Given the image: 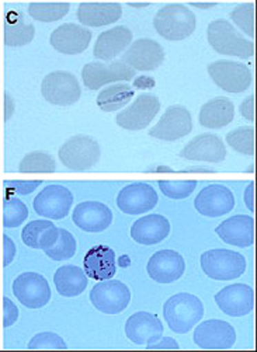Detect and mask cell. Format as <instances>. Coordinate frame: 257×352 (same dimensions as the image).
<instances>
[{
	"instance_id": "6da1fadb",
	"label": "cell",
	"mask_w": 257,
	"mask_h": 352,
	"mask_svg": "<svg viewBox=\"0 0 257 352\" xmlns=\"http://www.w3.org/2000/svg\"><path fill=\"white\" fill-rule=\"evenodd\" d=\"M204 316V305L196 295L181 292L169 298L163 306V318L176 334L192 331Z\"/></svg>"
},
{
	"instance_id": "7a4b0ae2",
	"label": "cell",
	"mask_w": 257,
	"mask_h": 352,
	"mask_svg": "<svg viewBox=\"0 0 257 352\" xmlns=\"http://www.w3.org/2000/svg\"><path fill=\"white\" fill-rule=\"evenodd\" d=\"M197 25L196 14L185 5L173 3L163 6L154 19L156 32L167 41L189 38Z\"/></svg>"
},
{
	"instance_id": "3957f363",
	"label": "cell",
	"mask_w": 257,
	"mask_h": 352,
	"mask_svg": "<svg viewBox=\"0 0 257 352\" xmlns=\"http://www.w3.org/2000/svg\"><path fill=\"white\" fill-rule=\"evenodd\" d=\"M209 45L218 54L249 59L254 55V44L225 19H218L209 23L207 30Z\"/></svg>"
},
{
	"instance_id": "277c9868",
	"label": "cell",
	"mask_w": 257,
	"mask_h": 352,
	"mask_svg": "<svg viewBox=\"0 0 257 352\" xmlns=\"http://www.w3.org/2000/svg\"><path fill=\"white\" fill-rule=\"evenodd\" d=\"M201 268L204 274L216 280H232L242 276L246 271V258L232 250L214 249L203 253Z\"/></svg>"
},
{
	"instance_id": "5b68a950",
	"label": "cell",
	"mask_w": 257,
	"mask_h": 352,
	"mask_svg": "<svg viewBox=\"0 0 257 352\" xmlns=\"http://www.w3.org/2000/svg\"><path fill=\"white\" fill-rule=\"evenodd\" d=\"M100 155L99 144L88 135H76L68 139L58 151L62 164L75 171L92 168L99 163Z\"/></svg>"
},
{
	"instance_id": "8992f818",
	"label": "cell",
	"mask_w": 257,
	"mask_h": 352,
	"mask_svg": "<svg viewBox=\"0 0 257 352\" xmlns=\"http://www.w3.org/2000/svg\"><path fill=\"white\" fill-rule=\"evenodd\" d=\"M208 75L219 89L234 94L246 91L251 85L250 69L235 60L223 59L209 63Z\"/></svg>"
},
{
	"instance_id": "52a82bcc",
	"label": "cell",
	"mask_w": 257,
	"mask_h": 352,
	"mask_svg": "<svg viewBox=\"0 0 257 352\" xmlns=\"http://www.w3.org/2000/svg\"><path fill=\"white\" fill-rule=\"evenodd\" d=\"M90 302L104 314H119L128 307L131 291L121 280L105 279L93 287Z\"/></svg>"
},
{
	"instance_id": "ba28073f",
	"label": "cell",
	"mask_w": 257,
	"mask_h": 352,
	"mask_svg": "<svg viewBox=\"0 0 257 352\" xmlns=\"http://www.w3.org/2000/svg\"><path fill=\"white\" fill-rule=\"evenodd\" d=\"M41 93L48 102L66 107L81 98L82 89L75 75L66 70H56L44 78Z\"/></svg>"
},
{
	"instance_id": "9c48e42d",
	"label": "cell",
	"mask_w": 257,
	"mask_h": 352,
	"mask_svg": "<svg viewBox=\"0 0 257 352\" xmlns=\"http://www.w3.org/2000/svg\"><path fill=\"white\" fill-rule=\"evenodd\" d=\"M136 72L123 60H113L110 63L90 62L82 69V79L89 90H99L108 83L130 82Z\"/></svg>"
},
{
	"instance_id": "30bf717a",
	"label": "cell",
	"mask_w": 257,
	"mask_h": 352,
	"mask_svg": "<svg viewBox=\"0 0 257 352\" xmlns=\"http://www.w3.org/2000/svg\"><path fill=\"white\" fill-rule=\"evenodd\" d=\"M13 294L28 309H41L51 300L52 292L48 280L37 272H23L13 283Z\"/></svg>"
},
{
	"instance_id": "8fae6325",
	"label": "cell",
	"mask_w": 257,
	"mask_h": 352,
	"mask_svg": "<svg viewBox=\"0 0 257 352\" xmlns=\"http://www.w3.org/2000/svg\"><path fill=\"white\" fill-rule=\"evenodd\" d=\"M72 205L73 194L59 184L45 187L32 202L35 212L50 221H61L66 218Z\"/></svg>"
},
{
	"instance_id": "7c38bea8",
	"label": "cell",
	"mask_w": 257,
	"mask_h": 352,
	"mask_svg": "<svg viewBox=\"0 0 257 352\" xmlns=\"http://www.w3.org/2000/svg\"><path fill=\"white\" fill-rule=\"evenodd\" d=\"M161 111V101L154 94H141L134 102L119 113L117 124L119 126L128 131H141L154 121V118Z\"/></svg>"
},
{
	"instance_id": "4fadbf2b",
	"label": "cell",
	"mask_w": 257,
	"mask_h": 352,
	"mask_svg": "<svg viewBox=\"0 0 257 352\" xmlns=\"http://www.w3.org/2000/svg\"><path fill=\"white\" fill-rule=\"evenodd\" d=\"M192 131L193 118L190 111L183 105H170L159 122L150 131V135L161 140L173 142V140L185 138Z\"/></svg>"
},
{
	"instance_id": "5bb4252c",
	"label": "cell",
	"mask_w": 257,
	"mask_h": 352,
	"mask_svg": "<svg viewBox=\"0 0 257 352\" xmlns=\"http://www.w3.org/2000/svg\"><path fill=\"white\" fill-rule=\"evenodd\" d=\"M197 212L207 218H219L235 208L234 192L221 184H211L203 188L194 199Z\"/></svg>"
},
{
	"instance_id": "9a60e30c",
	"label": "cell",
	"mask_w": 257,
	"mask_h": 352,
	"mask_svg": "<svg viewBox=\"0 0 257 352\" xmlns=\"http://www.w3.org/2000/svg\"><path fill=\"white\" fill-rule=\"evenodd\" d=\"M165 60V51L162 45L150 38H139L132 43L123 55V62L134 70L151 72L158 69Z\"/></svg>"
},
{
	"instance_id": "2e32d148",
	"label": "cell",
	"mask_w": 257,
	"mask_h": 352,
	"mask_svg": "<svg viewBox=\"0 0 257 352\" xmlns=\"http://www.w3.org/2000/svg\"><path fill=\"white\" fill-rule=\"evenodd\" d=\"M158 204L155 188L146 183H134L124 187L117 197V206L127 215H141L152 210Z\"/></svg>"
},
{
	"instance_id": "e0dca14e",
	"label": "cell",
	"mask_w": 257,
	"mask_h": 352,
	"mask_svg": "<svg viewBox=\"0 0 257 352\" xmlns=\"http://www.w3.org/2000/svg\"><path fill=\"white\" fill-rule=\"evenodd\" d=\"M90 41L92 31L73 23H66L55 28L50 38L52 48L65 55H78L85 52Z\"/></svg>"
},
{
	"instance_id": "ac0fdd59",
	"label": "cell",
	"mask_w": 257,
	"mask_h": 352,
	"mask_svg": "<svg viewBox=\"0 0 257 352\" xmlns=\"http://www.w3.org/2000/svg\"><path fill=\"white\" fill-rule=\"evenodd\" d=\"M193 338L203 349H229L236 341V331L228 322L214 319L198 324Z\"/></svg>"
},
{
	"instance_id": "d6986e66",
	"label": "cell",
	"mask_w": 257,
	"mask_h": 352,
	"mask_svg": "<svg viewBox=\"0 0 257 352\" xmlns=\"http://www.w3.org/2000/svg\"><path fill=\"white\" fill-rule=\"evenodd\" d=\"M72 221L88 233L104 232L113 222V212L105 204L99 201H85L73 209Z\"/></svg>"
},
{
	"instance_id": "ffe728a7",
	"label": "cell",
	"mask_w": 257,
	"mask_h": 352,
	"mask_svg": "<svg viewBox=\"0 0 257 352\" xmlns=\"http://www.w3.org/2000/svg\"><path fill=\"white\" fill-rule=\"evenodd\" d=\"M146 271L155 283L172 284L185 274L186 261L174 250H161L150 258Z\"/></svg>"
},
{
	"instance_id": "44dd1931",
	"label": "cell",
	"mask_w": 257,
	"mask_h": 352,
	"mask_svg": "<svg viewBox=\"0 0 257 352\" xmlns=\"http://www.w3.org/2000/svg\"><path fill=\"white\" fill-rule=\"evenodd\" d=\"M125 336L136 345H150L162 338L163 324L156 314L138 311L127 320Z\"/></svg>"
},
{
	"instance_id": "7402d4cb",
	"label": "cell",
	"mask_w": 257,
	"mask_h": 352,
	"mask_svg": "<svg viewBox=\"0 0 257 352\" xmlns=\"http://www.w3.org/2000/svg\"><path fill=\"white\" fill-rule=\"evenodd\" d=\"M215 303L231 318H242L254 309L253 288L246 284L225 287L215 295Z\"/></svg>"
},
{
	"instance_id": "603a6c76",
	"label": "cell",
	"mask_w": 257,
	"mask_h": 352,
	"mask_svg": "<svg viewBox=\"0 0 257 352\" xmlns=\"http://www.w3.org/2000/svg\"><path fill=\"white\" fill-rule=\"evenodd\" d=\"M180 156L187 160L221 163L227 157V148L219 136L203 133L192 139L185 149L180 152Z\"/></svg>"
},
{
	"instance_id": "cb8c5ba5",
	"label": "cell",
	"mask_w": 257,
	"mask_h": 352,
	"mask_svg": "<svg viewBox=\"0 0 257 352\" xmlns=\"http://www.w3.org/2000/svg\"><path fill=\"white\" fill-rule=\"evenodd\" d=\"M215 233L227 244L250 248L254 243V219L249 215H235L216 226Z\"/></svg>"
},
{
	"instance_id": "d4e9b609",
	"label": "cell",
	"mask_w": 257,
	"mask_h": 352,
	"mask_svg": "<svg viewBox=\"0 0 257 352\" xmlns=\"http://www.w3.org/2000/svg\"><path fill=\"white\" fill-rule=\"evenodd\" d=\"M132 41V31L125 25H119L101 32L93 50V55L100 60H112L124 52Z\"/></svg>"
},
{
	"instance_id": "484cf974",
	"label": "cell",
	"mask_w": 257,
	"mask_h": 352,
	"mask_svg": "<svg viewBox=\"0 0 257 352\" xmlns=\"http://www.w3.org/2000/svg\"><path fill=\"white\" fill-rule=\"evenodd\" d=\"M83 267L85 274L94 280L112 279L117 272L116 253L108 245H94L86 253Z\"/></svg>"
},
{
	"instance_id": "4316f807",
	"label": "cell",
	"mask_w": 257,
	"mask_h": 352,
	"mask_svg": "<svg viewBox=\"0 0 257 352\" xmlns=\"http://www.w3.org/2000/svg\"><path fill=\"white\" fill-rule=\"evenodd\" d=\"M170 233V222L163 215H146L134 222L131 237L143 245H152L163 241Z\"/></svg>"
},
{
	"instance_id": "83f0119b",
	"label": "cell",
	"mask_w": 257,
	"mask_h": 352,
	"mask_svg": "<svg viewBox=\"0 0 257 352\" xmlns=\"http://www.w3.org/2000/svg\"><path fill=\"white\" fill-rule=\"evenodd\" d=\"M235 118V105L227 97H215L205 102L198 116V121L204 128L219 129L229 125Z\"/></svg>"
},
{
	"instance_id": "f1b7e54d",
	"label": "cell",
	"mask_w": 257,
	"mask_h": 352,
	"mask_svg": "<svg viewBox=\"0 0 257 352\" xmlns=\"http://www.w3.org/2000/svg\"><path fill=\"white\" fill-rule=\"evenodd\" d=\"M123 16L119 3H82L78 9V20L83 27H104L117 23Z\"/></svg>"
},
{
	"instance_id": "f546056e",
	"label": "cell",
	"mask_w": 257,
	"mask_h": 352,
	"mask_svg": "<svg viewBox=\"0 0 257 352\" xmlns=\"http://www.w3.org/2000/svg\"><path fill=\"white\" fill-rule=\"evenodd\" d=\"M54 284L61 296L76 298L88 288V275L76 265H62L54 275Z\"/></svg>"
},
{
	"instance_id": "4dcf8cb0",
	"label": "cell",
	"mask_w": 257,
	"mask_h": 352,
	"mask_svg": "<svg viewBox=\"0 0 257 352\" xmlns=\"http://www.w3.org/2000/svg\"><path fill=\"white\" fill-rule=\"evenodd\" d=\"M35 28L20 12H9L5 19V44L8 47H24L34 40Z\"/></svg>"
},
{
	"instance_id": "1f68e13d",
	"label": "cell",
	"mask_w": 257,
	"mask_h": 352,
	"mask_svg": "<svg viewBox=\"0 0 257 352\" xmlns=\"http://www.w3.org/2000/svg\"><path fill=\"white\" fill-rule=\"evenodd\" d=\"M59 229L51 221H32L21 232L23 243L31 249L47 250L58 239Z\"/></svg>"
},
{
	"instance_id": "d6a6232c",
	"label": "cell",
	"mask_w": 257,
	"mask_h": 352,
	"mask_svg": "<svg viewBox=\"0 0 257 352\" xmlns=\"http://www.w3.org/2000/svg\"><path fill=\"white\" fill-rule=\"evenodd\" d=\"M134 97V89L127 83L108 86L97 96V105L104 113H114L121 110Z\"/></svg>"
},
{
	"instance_id": "836d02e7",
	"label": "cell",
	"mask_w": 257,
	"mask_h": 352,
	"mask_svg": "<svg viewBox=\"0 0 257 352\" xmlns=\"http://www.w3.org/2000/svg\"><path fill=\"white\" fill-rule=\"evenodd\" d=\"M76 249H78V244L73 234L65 229H59L58 239L50 249L44 252L54 261H65L76 254Z\"/></svg>"
},
{
	"instance_id": "e575fe53",
	"label": "cell",
	"mask_w": 257,
	"mask_h": 352,
	"mask_svg": "<svg viewBox=\"0 0 257 352\" xmlns=\"http://www.w3.org/2000/svg\"><path fill=\"white\" fill-rule=\"evenodd\" d=\"M69 3H31L28 6V14L43 23H54L63 19L69 13Z\"/></svg>"
},
{
	"instance_id": "d590c367",
	"label": "cell",
	"mask_w": 257,
	"mask_h": 352,
	"mask_svg": "<svg viewBox=\"0 0 257 352\" xmlns=\"http://www.w3.org/2000/svg\"><path fill=\"white\" fill-rule=\"evenodd\" d=\"M19 170L20 173H54L56 163L51 155L37 151L23 157Z\"/></svg>"
},
{
	"instance_id": "8d00e7d4",
	"label": "cell",
	"mask_w": 257,
	"mask_h": 352,
	"mask_svg": "<svg viewBox=\"0 0 257 352\" xmlns=\"http://www.w3.org/2000/svg\"><path fill=\"white\" fill-rule=\"evenodd\" d=\"M227 144L236 152L253 156L254 155V128L242 126L227 135Z\"/></svg>"
},
{
	"instance_id": "74e56055",
	"label": "cell",
	"mask_w": 257,
	"mask_h": 352,
	"mask_svg": "<svg viewBox=\"0 0 257 352\" xmlns=\"http://www.w3.org/2000/svg\"><path fill=\"white\" fill-rule=\"evenodd\" d=\"M28 218V208L16 197H8L3 202V226L8 229L20 226Z\"/></svg>"
},
{
	"instance_id": "f35d334b",
	"label": "cell",
	"mask_w": 257,
	"mask_h": 352,
	"mask_svg": "<svg viewBox=\"0 0 257 352\" xmlns=\"http://www.w3.org/2000/svg\"><path fill=\"white\" fill-rule=\"evenodd\" d=\"M231 19L250 38H254V3L239 5L231 12Z\"/></svg>"
},
{
	"instance_id": "ab89813d",
	"label": "cell",
	"mask_w": 257,
	"mask_h": 352,
	"mask_svg": "<svg viewBox=\"0 0 257 352\" xmlns=\"http://www.w3.org/2000/svg\"><path fill=\"white\" fill-rule=\"evenodd\" d=\"M159 188L170 199L189 198L197 188V182H159Z\"/></svg>"
},
{
	"instance_id": "60d3db41",
	"label": "cell",
	"mask_w": 257,
	"mask_h": 352,
	"mask_svg": "<svg viewBox=\"0 0 257 352\" xmlns=\"http://www.w3.org/2000/svg\"><path fill=\"white\" fill-rule=\"evenodd\" d=\"M30 349H66L68 345L62 337L55 333L37 334L28 344Z\"/></svg>"
},
{
	"instance_id": "b9f144b4",
	"label": "cell",
	"mask_w": 257,
	"mask_h": 352,
	"mask_svg": "<svg viewBox=\"0 0 257 352\" xmlns=\"http://www.w3.org/2000/svg\"><path fill=\"white\" fill-rule=\"evenodd\" d=\"M43 182L40 180H34V182H5V188L9 191L17 192L20 195H28L32 191L40 187Z\"/></svg>"
},
{
	"instance_id": "7bdbcfd3",
	"label": "cell",
	"mask_w": 257,
	"mask_h": 352,
	"mask_svg": "<svg viewBox=\"0 0 257 352\" xmlns=\"http://www.w3.org/2000/svg\"><path fill=\"white\" fill-rule=\"evenodd\" d=\"M17 319H19L17 306L9 298L5 296V299H3V326H5V329L13 326L17 322Z\"/></svg>"
},
{
	"instance_id": "ee69618b",
	"label": "cell",
	"mask_w": 257,
	"mask_h": 352,
	"mask_svg": "<svg viewBox=\"0 0 257 352\" xmlns=\"http://www.w3.org/2000/svg\"><path fill=\"white\" fill-rule=\"evenodd\" d=\"M16 245L13 243V240L5 234L3 236V267H8L12 264V261L16 257Z\"/></svg>"
},
{
	"instance_id": "f6af8a7d",
	"label": "cell",
	"mask_w": 257,
	"mask_h": 352,
	"mask_svg": "<svg viewBox=\"0 0 257 352\" xmlns=\"http://www.w3.org/2000/svg\"><path fill=\"white\" fill-rule=\"evenodd\" d=\"M240 114L247 121H254V96H249L242 104H240Z\"/></svg>"
},
{
	"instance_id": "bcb514c9",
	"label": "cell",
	"mask_w": 257,
	"mask_h": 352,
	"mask_svg": "<svg viewBox=\"0 0 257 352\" xmlns=\"http://www.w3.org/2000/svg\"><path fill=\"white\" fill-rule=\"evenodd\" d=\"M146 348H150V349H155V348H172V349H177L178 348V344L176 342V340H173V338H163V340H159V341H156V342H154V344H150V345H146Z\"/></svg>"
},
{
	"instance_id": "7dc6e473",
	"label": "cell",
	"mask_w": 257,
	"mask_h": 352,
	"mask_svg": "<svg viewBox=\"0 0 257 352\" xmlns=\"http://www.w3.org/2000/svg\"><path fill=\"white\" fill-rule=\"evenodd\" d=\"M245 202L249 208V210L254 212V184H249V187L246 188L245 192Z\"/></svg>"
}]
</instances>
